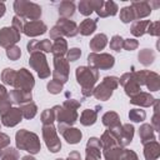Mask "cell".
<instances>
[{
	"label": "cell",
	"instance_id": "1",
	"mask_svg": "<svg viewBox=\"0 0 160 160\" xmlns=\"http://www.w3.org/2000/svg\"><path fill=\"white\" fill-rule=\"evenodd\" d=\"M76 80L81 85V92L82 95L90 96L92 95L94 85L99 79V71L96 69H92L90 66H79L76 69Z\"/></svg>",
	"mask_w": 160,
	"mask_h": 160
},
{
	"label": "cell",
	"instance_id": "2",
	"mask_svg": "<svg viewBox=\"0 0 160 160\" xmlns=\"http://www.w3.org/2000/svg\"><path fill=\"white\" fill-rule=\"evenodd\" d=\"M16 146L20 150H25L30 154H38L40 151V141L36 134L30 132L25 129L19 130L15 135Z\"/></svg>",
	"mask_w": 160,
	"mask_h": 160
},
{
	"label": "cell",
	"instance_id": "3",
	"mask_svg": "<svg viewBox=\"0 0 160 160\" xmlns=\"http://www.w3.org/2000/svg\"><path fill=\"white\" fill-rule=\"evenodd\" d=\"M14 10L16 16H20L22 19H30L32 21L38 20L41 16V8L30 1H24V0H16L14 2Z\"/></svg>",
	"mask_w": 160,
	"mask_h": 160
},
{
	"label": "cell",
	"instance_id": "4",
	"mask_svg": "<svg viewBox=\"0 0 160 160\" xmlns=\"http://www.w3.org/2000/svg\"><path fill=\"white\" fill-rule=\"evenodd\" d=\"M88 64L90 68L96 69V70H108L111 69L115 64V59L110 54H98V52H91L88 56Z\"/></svg>",
	"mask_w": 160,
	"mask_h": 160
},
{
	"label": "cell",
	"instance_id": "5",
	"mask_svg": "<svg viewBox=\"0 0 160 160\" xmlns=\"http://www.w3.org/2000/svg\"><path fill=\"white\" fill-rule=\"evenodd\" d=\"M54 115H55V120H58L59 125H64V126H71L76 119H78V112L74 109H70L68 106L64 105H56L52 108Z\"/></svg>",
	"mask_w": 160,
	"mask_h": 160
},
{
	"label": "cell",
	"instance_id": "6",
	"mask_svg": "<svg viewBox=\"0 0 160 160\" xmlns=\"http://www.w3.org/2000/svg\"><path fill=\"white\" fill-rule=\"evenodd\" d=\"M29 64L30 66L36 70L38 75L41 78V79H46L50 76V69H49V65H48V61H46V58L42 52L38 51V52H34L30 55V60H29Z\"/></svg>",
	"mask_w": 160,
	"mask_h": 160
},
{
	"label": "cell",
	"instance_id": "7",
	"mask_svg": "<svg viewBox=\"0 0 160 160\" xmlns=\"http://www.w3.org/2000/svg\"><path fill=\"white\" fill-rule=\"evenodd\" d=\"M42 138L45 140V144H46L48 149L51 152H58L60 150L61 142H60L59 136L56 134V129L54 128L52 124L42 126Z\"/></svg>",
	"mask_w": 160,
	"mask_h": 160
},
{
	"label": "cell",
	"instance_id": "8",
	"mask_svg": "<svg viewBox=\"0 0 160 160\" xmlns=\"http://www.w3.org/2000/svg\"><path fill=\"white\" fill-rule=\"evenodd\" d=\"M52 78L55 81L65 84L69 79V61L64 58H54Z\"/></svg>",
	"mask_w": 160,
	"mask_h": 160
},
{
	"label": "cell",
	"instance_id": "9",
	"mask_svg": "<svg viewBox=\"0 0 160 160\" xmlns=\"http://www.w3.org/2000/svg\"><path fill=\"white\" fill-rule=\"evenodd\" d=\"M92 10L100 16H114L118 12V5L114 1H102V0H91Z\"/></svg>",
	"mask_w": 160,
	"mask_h": 160
},
{
	"label": "cell",
	"instance_id": "10",
	"mask_svg": "<svg viewBox=\"0 0 160 160\" xmlns=\"http://www.w3.org/2000/svg\"><path fill=\"white\" fill-rule=\"evenodd\" d=\"M34 85H35L34 76L31 75L30 71H28L26 69H20L19 71H16L15 82H14V88L15 89L31 91V89L34 88Z\"/></svg>",
	"mask_w": 160,
	"mask_h": 160
},
{
	"label": "cell",
	"instance_id": "11",
	"mask_svg": "<svg viewBox=\"0 0 160 160\" xmlns=\"http://www.w3.org/2000/svg\"><path fill=\"white\" fill-rule=\"evenodd\" d=\"M119 84H121V85L124 86L126 95H129L130 98L135 96V95L139 94L140 90H141V89H140V85L138 84V81H136L135 78H134V72H132V71L124 74V75L119 79Z\"/></svg>",
	"mask_w": 160,
	"mask_h": 160
},
{
	"label": "cell",
	"instance_id": "12",
	"mask_svg": "<svg viewBox=\"0 0 160 160\" xmlns=\"http://www.w3.org/2000/svg\"><path fill=\"white\" fill-rule=\"evenodd\" d=\"M20 40V32L14 28H2L0 30V46L10 48Z\"/></svg>",
	"mask_w": 160,
	"mask_h": 160
},
{
	"label": "cell",
	"instance_id": "13",
	"mask_svg": "<svg viewBox=\"0 0 160 160\" xmlns=\"http://www.w3.org/2000/svg\"><path fill=\"white\" fill-rule=\"evenodd\" d=\"M48 30L46 25L40 21V20H35V21H30V22H26L25 26H24V34L30 36V38H34V36H38V35H42L45 34Z\"/></svg>",
	"mask_w": 160,
	"mask_h": 160
},
{
	"label": "cell",
	"instance_id": "14",
	"mask_svg": "<svg viewBox=\"0 0 160 160\" xmlns=\"http://www.w3.org/2000/svg\"><path fill=\"white\" fill-rule=\"evenodd\" d=\"M11 104H16V105H24L26 102H30L32 99L31 91H26V90H20V89H14L8 94Z\"/></svg>",
	"mask_w": 160,
	"mask_h": 160
},
{
	"label": "cell",
	"instance_id": "15",
	"mask_svg": "<svg viewBox=\"0 0 160 160\" xmlns=\"http://www.w3.org/2000/svg\"><path fill=\"white\" fill-rule=\"evenodd\" d=\"M101 142L98 138H90L86 144V158L85 160H100Z\"/></svg>",
	"mask_w": 160,
	"mask_h": 160
},
{
	"label": "cell",
	"instance_id": "16",
	"mask_svg": "<svg viewBox=\"0 0 160 160\" xmlns=\"http://www.w3.org/2000/svg\"><path fill=\"white\" fill-rule=\"evenodd\" d=\"M22 119V114L21 110L19 108H11L6 114H4L1 116V122L5 126H15L16 124H19Z\"/></svg>",
	"mask_w": 160,
	"mask_h": 160
},
{
	"label": "cell",
	"instance_id": "17",
	"mask_svg": "<svg viewBox=\"0 0 160 160\" xmlns=\"http://www.w3.org/2000/svg\"><path fill=\"white\" fill-rule=\"evenodd\" d=\"M56 26L60 28L61 32H62V36H75L79 31H78V25L69 20V19H64V18H59V20L56 21Z\"/></svg>",
	"mask_w": 160,
	"mask_h": 160
},
{
	"label": "cell",
	"instance_id": "18",
	"mask_svg": "<svg viewBox=\"0 0 160 160\" xmlns=\"http://www.w3.org/2000/svg\"><path fill=\"white\" fill-rule=\"evenodd\" d=\"M130 6L134 11L135 20L140 19V18H145V16L150 15V12H151V8L149 5V1H132Z\"/></svg>",
	"mask_w": 160,
	"mask_h": 160
},
{
	"label": "cell",
	"instance_id": "19",
	"mask_svg": "<svg viewBox=\"0 0 160 160\" xmlns=\"http://www.w3.org/2000/svg\"><path fill=\"white\" fill-rule=\"evenodd\" d=\"M156 99H154L151 96V94L149 92H142L140 91L139 94H136L135 96L130 98V102L134 104V105H140V106H144V108H148V106H151L154 102H155Z\"/></svg>",
	"mask_w": 160,
	"mask_h": 160
},
{
	"label": "cell",
	"instance_id": "20",
	"mask_svg": "<svg viewBox=\"0 0 160 160\" xmlns=\"http://www.w3.org/2000/svg\"><path fill=\"white\" fill-rule=\"evenodd\" d=\"M134 136V126L130 124H124L121 125V131H120V136H119V145L126 146L131 142Z\"/></svg>",
	"mask_w": 160,
	"mask_h": 160
},
{
	"label": "cell",
	"instance_id": "21",
	"mask_svg": "<svg viewBox=\"0 0 160 160\" xmlns=\"http://www.w3.org/2000/svg\"><path fill=\"white\" fill-rule=\"evenodd\" d=\"M160 155V145L158 141H150L144 144V156L146 160H156Z\"/></svg>",
	"mask_w": 160,
	"mask_h": 160
},
{
	"label": "cell",
	"instance_id": "22",
	"mask_svg": "<svg viewBox=\"0 0 160 160\" xmlns=\"http://www.w3.org/2000/svg\"><path fill=\"white\" fill-rule=\"evenodd\" d=\"M51 52H52L54 58H64V55H66V52H68L66 40L64 38L55 39V41L52 42V46H51Z\"/></svg>",
	"mask_w": 160,
	"mask_h": 160
},
{
	"label": "cell",
	"instance_id": "23",
	"mask_svg": "<svg viewBox=\"0 0 160 160\" xmlns=\"http://www.w3.org/2000/svg\"><path fill=\"white\" fill-rule=\"evenodd\" d=\"M92 95L99 100H108L112 95V89L104 81L92 90Z\"/></svg>",
	"mask_w": 160,
	"mask_h": 160
},
{
	"label": "cell",
	"instance_id": "24",
	"mask_svg": "<svg viewBox=\"0 0 160 160\" xmlns=\"http://www.w3.org/2000/svg\"><path fill=\"white\" fill-rule=\"evenodd\" d=\"M139 135H140V140L142 144L150 142L155 140V134H154V129L151 125L149 124H142L139 129Z\"/></svg>",
	"mask_w": 160,
	"mask_h": 160
},
{
	"label": "cell",
	"instance_id": "25",
	"mask_svg": "<svg viewBox=\"0 0 160 160\" xmlns=\"http://www.w3.org/2000/svg\"><path fill=\"white\" fill-rule=\"evenodd\" d=\"M62 136H64V139H65L69 144H78V142L81 140L82 134H81V131H80L79 129H76V128H70V126H69L66 130L62 131Z\"/></svg>",
	"mask_w": 160,
	"mask_h": 160
},
{
	"label": "cell",
	"instance_id": "26",
	"mask_svg": "<svg viewBox=\"0 0 160 160\" xmlns=\"http://www.w3.org/2000/svg\"><path fill=\"white\" fill-rule=\"evenodd\" d=\"M106 44H108V38H106V35H105V34H98V35H95V36L91 39L89 46H90V49L92 50V52H96V51L102 50V49L106 46Z\"/></svg>",
	"mask_w": 160,
	"mask_h": 160
},
{
	"label": "cell",
	"instance_id": "27",
	"mask_svg": "<svg viewBox=\"0 0 160 160\" xmlns=\"http://www.w3.org/2000/svg\"><path fill=\"white\" fill-rule=\"evenodd\" d=\"M96 21L98 20H92V19H85L79 26H78V31L84 35L88 36L90 34H92L96 30Z\"/></svg>",
	"mask_w": 160,
	"mask_h": 160
},
{
	"label": "cell",
	"instance_id": "28",
	"mask_svg": "<svg viewBox=\"0 0 160 160\" xmlns=\"http://www.w3.org/2000/svg\"><path fill=\"white\" fill-rule=\"evenodd\" d=\"M75 12V4L72 1H61L59 5V15L64 19L71 18Z\"/></svg>",
	"mask_w": 160,
	"mask_h": 160
},
{
	"label": "cell",
	"instance_id": "29",
	"mask_svg": "<svg viewBox=\"0 0 160 160\" xmlns=\"http://www.w3.org/2000/svg\"><path fill=\"white\" fill-rule=\"evenodd\" d=\"M98 119V110H90V109H86L81 112V116H80V122L84 125V126H90L92 124H95Z\"/></svg>",
	"mask_w": 160,
	"mask_h": 160
},
{
	"label": "cell",
	"instance_id": "30",
	"mask_svg": "<svg viewBox=\"0 0 160 160\" xmlns=\"http://www.w3.org/2000/svg\"><path fill=\"white\" fill-rule=\"evenodd\" d=\"M150 24V20H136L131 25V34L134 36H142L146 32V28Z\"/></svg>",
	"mask_w": 160,
	"mask_h": 160
},
{
	"label": "cell",
	"instance_id": "31",
	"mask_svg": "<svg viewBox=\"0 0 160 160\" xmlns=\"http://www.w3.org/2000/svg\"><path fill=\"white\" fill-rule=\"evenodd\" d=\"M145 84H146V86H148L149 90L158 91L159 88H160V76L156 72L149 71L148 72V76H146V80H145Z\"/></svg>",
	"mask_w": 160,
	"mask_h": 160
},
{
	"label": "cell",
	"instance_id": "32",
	"mask_svg": "<svg viewBox=\"0 0 160 160\" xmlns=\"http://www.w3.org/2000/svg\"><path fill=\"white\" fill-rule=\"evenodd\" d=\"M102 124L105 126H108L109 129L110 128H114V126H118L120 125V119H119V115L114 111H108L102 115Z\"/></svg>",
	"mask_w": 160,
	"mask_h": 160
},
{
	"label": "cell",
	"instance_id": "33",
	"mask_svg": "<svg viewBox=\"0 0 160 160\" xmlns=\"http://www.w3.org/2000/svg\"><path fill=\"white\" fill-rule=\"evenodd\" d=\"M104 150V156L105 160H120V156L122 154V148L119 145L108 148V149H102Z\"/></svg>",
	"mask_w": 160,
	"mask_h": 160
},
{
	"label": "cell",
	"instance_id": "34",
	"mask_svg": "<svg viewBox=\"0 0 160 160\" xmlns=\"http://www.w3.org/2000/svg\"><path fill=\"white\" fill-rule=\"evenodd\" d=\"M20 110H21L22 118H25V119H32L38 112V108L32 101L20 105Z\"/></svg>",
	"mask_w": 160,
	"mask_h": 160
},
{
	"label": "cell",
	"instance_id": "35",
	"mask_svg": "<svg viewBox=\"0 0 160 160\" xmlns=\"http://www.w3.org/2000/svg\"><path fill=\"white\" fill-rule=\"evenodd\" d=\"M138 58H139V61H140L142 65L148 66V65L152 64V61H154V59H155V52H154L152 50H150V49H142V50L139 52Z\"/></svg>",
	"mask_w": 160,
	"mask_h": 160
},
{
	"label": "cell",
	"instance_id": "36",
	"mask_svg": "<svg viewBox=\"0 0 160 160\" xmlns=\"http://www.w3.org/2000/svg\"><path fill=\"white\" fill-rule=\"evenodd\" d=\"M120 20L125 24L131 22V21L135 20V15H134V11H132L131 6H125L120 10Z\"/></svg>",
	"mask_w": 160,
	"mask_h": 160
},
{
	"label": "cell",
	"instance_id": "37",
	"mask_svg": "<svg viewBox=\"0 0 160 160\" xmlns=\"http://www.w3.org/2000/svg\"><path fill=\"white\" fill-rule=\"evenodd\" d=\"M15 76H16V71L12 70V69H5L2 72H1V79L4 81V84L6 85H11L14 86V82H15Z\"/></svg>",
	"mask_w": 160,
	"mask_h": 160
},
{
	"label": "cell",
	"instance_id": "38",
	"mask_svg": "<svg viewBox=\"0 0 160 160\" xmlns=\"http://www.w3.org/2000/svg\"><path fill=\"white\" fill-rule=\"evenodd\" d=\"M1 160H19V151L14 148H6L1 152Z\"/></svg>",
	"mask_w": 160,
	"mask_h": 160
},
{
	"label": "cell",
	"instance_id": "39",
	"mask_svg": "<svg viewBox=\"0 0 160 160\" xmlns=\"http://www.w3.org/2000/svg\"><path fill=\"white\" fill-rule=\"evenodd\" d=\"M129 118H130V120H132L135 122H140V121L145 120L146 112L141 109H131L130 112H129Z\"/></svg>",
	"mask_w": 160,
	"mask_h": 160
},
{
	"label": "cell",
	"instance_id": "40",
	"mask_svg": "<svg viewBox=\"0 0 160 160\" xmlns=\"http://www.w3.org/2000/svg\"><path fill=\"white\" fill-rule=\"evenodd\" d=\"M54 120H55V115H54L52 109H45L41 112V122H42V125H50V124H52Z\"/></svg>",
	"mask_w": 160,
	"mask_h": 160
},
{
	"label": "cell",
	"instance_id": "41",
	"mask_svg": "<svg viewBox=\"0 0 160 160\" xmlns=\"http://www.w3.org/2000/svg\"><path fill=\"white\" fill-rule=\"evenodd\" d=\"M79 11L82 15H85V16L90 15L94 11L92 6H91V0H82V1H80L79 2Z\"/></svg>",
	"mask_w": 160,
	"mask_h": 160
},
{
	"label": "cell",
	"instance_id": "42",
	"mask_svg": "<svg viewBox=\"0 0 160 160\" xmlns=\"http://www.w3.org/2000/svg\"><path fill=\"white\" fill-rule=\"evenodd\" d=\"M6 56L10 59V60H18L20 56H21V51H20V48H18L16 45H12L10 48L6 49Z\"/></svg>",
	"mask_w": 160,
	"mask_h": 160
},
{
	"label": "cell",
	"instance_id": "43",
	"mask_svg": "<svg viewBox=\"0 0 160 160\" xmlns=\"http://www.w3.org/2000/svg\"><path fill=\"white\" fill-rule=\"evenodd\" d=\"M122 42L124 39L120 35H114L112 39L110 40V49L115 51H120V49H122Z\"/></svg>",
	"mask_w": 160,
	"mask_h": 160
},
{
	"label": "cell",
	"instance_id": "44",
	"mask_svg": "<svg viewBox=\"0 0 160 160\" xmlns=\"http://www.w3.org/2000/svg\"><path fill=\"white\" fill-rule=\"evenodd\" d=\"M62 85L61 82L59 81H55V80H51L49 84H48V91L51 92V94H59L61 90H62Z\"/></svg>",
	"mask_w": 160,
	"mask_h": 160
},
{
	"label": "cell",
	"instance_id": "45",
	"mask_svg": "<svg viewBox=\"0 0 160 160\" xmlns=\"http://www.w3.org/2000/svg\"><path fill=\"white\" fill-rule=\"evenodd\" d=\"M25 19H22V18H20V16H14V19H12V26L11 28H14L16 31H19V32H21L22 30H24V26H25Z\"/></svg>",
	"mask_w": 160,
	"mask_h": 160
},
{
	"label": "cell",
	"instance_id": "46",
	"mask_svg": "<svg viewBox=\"0 0 160 160\" xmlns=\"http://www.w3.org/2000/svg\"><path fill=\"white\" fill-rule=\"evenodd\" d=\"M51 41L49 39H45V40H41V41H38V51H44V52H50L51 51Z\"/></svg>",
	"mask_w": 160,
	"mask_h": 160
},
{
	"label": "cell",
	"instance_id": "47",
	"mask_svg": "<svg viewBox=\"0 0 160 160\" xmlns=\"http://www.w3.org/2000/svg\"><path fill=\"white\" fill-rule=\"evenodd\" d=\"M81 55V50L79 48H72L66 52V60L68 61H76Z\"/></svg>",
	"mask_w": 160,
	"mask_h": 160
},
{
	"label": "cell",
	"instance_id": "48",
	"mask_svg": "<svg viewBox=\"0 0 160 160\" xmlns=\"http://www.w3.org/2000/svg\"><path fill=\"white\" fill-rule=\"evenodd\" d=\"M10 109H11V101H10L9 96L1 99V100H0V115L2 116V115L6 114Z\"/></svg>",
	"mask_w": 160,
	"mask_h": 160
},
{
	"label": "cell",
	"instance_id": "49",
	"mask_svg": "<svg viewBox=\"0 0 160 160\" xmlns=\"http://www.w3.org/2000/svg\"><path fill=\"white\" fill-rule=\"evenodd\" d=\"M160 22L159 21H155V22H150L146 28V32H149L150 35H154V36H158L160 34Z\"/></svg>",
	"mask_w": 160,
	"mask_h": 160
},
{
	"label": "cell",
	"instance_id": "50",
	"mask_svg": "<svg viewBox=\"0 0 160 160\" xmlns=\"http://www.w3.org/2000/svg\"><path fill=\"white\" fill-rule=\"evenodd\" d=\"M138 46H139V42H138V40H135V39H126V40H124V42H122V48H124L125 50H129V51L135 50Z\"/></svg>",
	"mask_w": 160,
	"mask_h": 160
},
{
	"label": "cell",
	"instance_id": "51",
	"mask_svg": "<svg viewBox=\"0 0 160 160\" xmlns=\"http://www.w3.org/2000/svg\"><path fill=\"white\" fill-rule=\"evenodd\" d=\"M155 112H154V116H152V125L154 126V130L155 131H159V100H155Z\"/></svg>",
	"mask_w": 160,
	"mask_h": 160
},
{
	"label": "cell",
	"instance_id": "52",
	"mask_svg": "<svg viewBox=\"0 0 160 160\" xmlns=\"http://www.w3.org/2000/svg\"><path fill=\"white\" fill-rule=\"evenodd\" d=\"M102 81H104L105 84H108L112 90L119 86V79H118L116 76H106V78H104Z\"/></svg>",
	"mask_w": 160,
	"mask_h": 160
},
{
	"label": "cell",
	"instance_id": "53",
	"mask_svg": "<svg viewBox=\"0 0 160 160\" xmlns=\"http://www.w3.org/2000/svg\"><path fill=\"white\" fill-rule=\"evenodd\" d=\"M9 144H10V138L6 134L0 132V155H1L2 150L9 146Z\"/></svg>",
	"mask_w": 160,
	"mask_h": 160
},
{
	"label": "cell",
	"instance_id": "54",
	"mask_svg": "<svg viewBox=\"0 0 160 160\" xmlns=\"http://www.w3.org/2000/svg\"><path fill=\"white\" fill-rule=\"evenodd\" d=\"M120 160H138V155L132 150H122Z\"/></svg>",
	"mask_w": 160,
	"mask_h": 160
},
{
	"label": "cell",
	"instance_id": "55",
	"mask_svg": "<svg viewBox=\"0 0 160 160\" xmlns=\"http://www.w3.org/2000/svg\"><path fill=\"white\" fill-rule=\"evenodd\" d=\"M50 38L52 39V40H55V39H59V38H62V32H61V30H60V28L59 26H54L51 30H50Z\"/></svg>",
	"mask_w": 160,
	"mask_h": 160
},
{
	"label": "cell",
	"instance_id": "56",
	"mask_svg": "<svg viewBox=\"0 0 160 160\" xmlns=\"http://www.w3.org/2000/svg\"><path fill=\"white\" fill-rule=\"evenodd\" d=\"M28 51L30 55L34 52H38V40H30L28 42Z\"/></svg>",
	"mask_w": 160,
	"mask_h": 160
},
{
	"label": "cell",
	"instance_id": "57",
	"mask_svg": "<svg viewBox=\"0 0 160 160\" xmlns=\"http://www.w3.org/2000/svg\"><path fill=\"white\" fill-rule=\"evenodd\" d=\"M62 105H64V106H68V108H70V109H74V110H76L78 108H80V102L76 101V100H74V99L65 100V102H64Z\"/></svg>",
	"mask_w": 160,
	"mask_h": 160
},
{
	"label": "cell",
	"instance_id": "58",
	"mask_svg": "<svg viewBox=\"0 0 160 160\" xmlns=\"http://www.w3.org/2000/svg\"><path fill=\"white\" fill-rule=\"evenodd\" d=\"M66 160H81V156H80V154L78 151H72V152L69 154Z\"/></svg>",
	"mask_w": 160,
	"mask_h": 160
},
{
	"label": "cell",
	"instance_id": "59",
	"mask_svg": "<svg viewBox=\"0 0 160 160\" xmlns=\"http://www.w3.org/2000/svg\"><path fill=\"white\" fill-rule=\"evenodd\" d=\"M6 96H8V91H6L5 86L4 85H0V100L4 99V98H6Z\"/></svg>",
	"mask_w": 160,
	"mask_h": 160
},
{
	"label": "cell",
	"instance_id": "60",
	"mask_svg": "<svg viewBox=\"0 0 160 160\" xmlns=\"http://www.w3.org/2000/svg\"><path fill=\"white\" fill-rule=\"evenodd\" d=\"M5 10H6V9H5V4L0 1V18H1V16H4V14H5Z\"/></svg>",
	"mask_w": 160,
	"mask_h": 160
},
{
	"label": "cell",
	"instance_id": "61",
	"mask_svg": "<svg viewBox=\"0 0 160 160\" xmlns=\"http://www.w3.org/2000/svg\"><path fill=\"white\" fill-rule=\"evenodd\" d=\"M21 160H35V159H34L31 155H26V156H24Z\"/></svg>",
	"mask_w": 160,
	"mask_h": 160
},
{
	"label": "cell",
	"instance_id": "62",
	"mask_svg": "<svg viewBox=\"0 0 160 160\" xmlns=\"http://www.w3.org/2000/svg\"><path fill=\"white\" fill-rule=\"evenodd\" d=\"M56 160H62V159H56Z\"/></svg>",
	"mask_w": 160,
	"mask_h": 160
}]
</instances>
